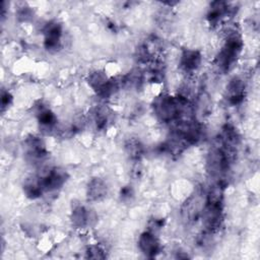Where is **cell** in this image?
Here are the masks:
<instances>
[{
    "label": "cell",
    "instance_id": "obj_10",
    "mask_svg": "<svg viewBox=\"0 0 260 260\" xmlns=\"http://www.w3.org/2000/svg\"><path fill=\"white\" fill-rule=\"evenodd\" d=\"M235 13V9L232 8L229 3L223 1H214L210 3L208 12H207V20L210 24L216 25L218 24L222 18L228 15H233Z\"/></svg>",
    "mask_w": 260,
    "mask_h": 260
},
{
    "label": "cell",
    "instance_id": "obj_21",
    "mask_svg": "<svg viewBox=\"0 0 260 260\" xmlns=\"http://www.w3.org/2000/svg\"><path fill=\"white\" fill-rule=\"evenodd\" d=\"M12 100L13 98L11 93L8 90L3 88L1 91V112L2 113H4L9 108V106L12 103Z\"/></svg>",
    "mask_w": 260,
    "mask_h": 260
},
{
    "label": "cell",
    "instance_id": "obj_6",
    "mask_svg": "<svg viewBox=\"0 0 260 260\" xmlns=\"http://www.w3.org/2000/svg\"><path fill=\"white\" fill-rule=\"evenodd\" d=\"M44 192H53L60 189L66 182L67 175L65 171L59 168H52L40 175Z\"/></svg>",
    "mask_w": 260,
    "mask_h": 260
},
{
    "label": "cell",
    "instance_id": "obj_23",
    "mask_svg": "<svg viewBox=\"0 0 260 260\" xmlns=\"http://www.w3.org/2000/svg\"><path fill=\"white\" fill-rule=\"evenodd\" d=\"M164 225H165V219L164 218H152L148 222V230L147 231L155 234L156 232L160 231Z\"/></svg>",
    "mask_w": 260,
    "mask_h": 260
},
{
    "label": "cell",
    "instance_id": "obj_4",
    "mask_svg": "<svg viewBox=\"0 0 260 260\" xmlns=\"http://www.w3.org/2000/svg\"><path fill=\"white\" fill-rule=\"evenodd\" d=\"M44 35V47L49 52H57L62 46L63 27L56 21L51 20L47 22L43 28Z\"/></svg>",
    "mask_w": 260,
    "mask_h": 260
},
{
    "label": "cell",
    "instance_id": "obj_24",
    "mask_svg": "<svg viewBox=\"0 0 260 260\" xmlns=\"http://www.w3.org/2000/svg\"><path fill=\"white\" fill-rule=\"evenodd\" d=\"M31 16H32V11L27 6H22L17 10V18L20 21H27L31 18Z\"/></svg>",
    "mask_w": 260,
    "mask_h": 260
},
{
    "label": "cell",
    "instance_id": "obj_13",
    "mask_svg": "<svg viewBox=\"0 0 260 260\" xmlns=\"http://www.w3.org/2000/svg\"><path fill=\"white\" fill-rule=\"evenodd\" d=\"M108 194V185L101 178H92L86 187V197L89 201H101Z\"/></svg>",
    "mask_w": 260,
    "mask_h": 260
},
{
    "label": "cell",
    "instance_id": "obj_3",
    "mask_svg": "<svg viewBox=\"0 0 260 260\" xmlns=\"http://www.w3.org/2000/svg\"><path fill=\"white\" fill-rule=\"evenodd\" d=\"M222 202H206L202 209V221L205 232L210 235L217 232L222 222Z\"/></svg>",
    "mask_w": 260,
    "mask_h": 260
},
{
    "label": "cell",
    "instance_id": "obj_12",
    "mask_svg": "<svg viewBox=\"0 0 260 260\" xmlns=\"http://www.w3.org/2000/svg\"><path fill=\"white\" fill-rule=\"evenodd\" d=\"M201 53L195 49H184L180 56V67L187 73L194 72L201 64Z\"/></svg>",
    "mask_w": 260,
    "mask_h": 260
},
{
    "label": "cell",
    "instance_id": "obj_22",
    "mask_svg": "<svg viewBox=\"0 0 260 260\" xmlns=\"http://www.w3.org/2000/svg\"><path fill=\"white\" fill-rule=\"evenodd\" d=\"M199 101L197 104V110L201 112L202 115H206L210 109V102L208 99V95L206 94H202L201 96H199Z\"/></svg>",
    "mask_w": 260,
    "mask_h": 260
},
{
    "label": "cell",
    "instance_id": "obj_19",
    "mask_svg": "<svg viewBox=\"0 0 260 260\" xmlns=\"http://www.w3.org/2000/svg\"><path fill=\"white\" fill-rule=\"evenodd\" d=\"M85 257L89 259H104L106 258V251L100 245H90L86 248Z\"/></svg>",
    "mask_w": 260,
    "mask_h": 260
},
{
    "label": "cell",
    "instance_id": "obj_2",
    "mask_svg": "<svg viewBox=\"0 0 260 260\" xmlns=\"http://www.w3.org/2000/svg\"><path fill=\"white\" fill-rule=\"evenodd\" d=\"M243 49V40L237 30L226 32L224 43L217 53L214 63L221 72H229L235 66Z\"/></svg>",
    "mask_w": 260,
    "mask_h": 260
},
{
    "label": "cell",
    "instance_id": "obj_5",
    "mask_svg": "<svg viewBox=\"0 0 260 260\" xmlns=\"http://www.w3.org/2000/svg\"><path fill=\"white\" fill-rule=\"evenodd\" d=\"M23 150L26 158L38 162L48 155V149L42 138L37 135H28L23 141Z\"/></svg>",
    "mask_w": 260,
    "mask_h": 260
},
{
    "label": "cell",
    "instance_id": "obj_16",
    "mask_svg": "<svg viewBox=\"0 0 260 260\" xmlns=\"http://www.w3.org/2000/svg\"><path fill=\"white\" fill-rule=\"evenodd\" d=\"M92 122L96 130H105L111 121V112L106 107H96L92 111Z\"/></svg>",
    "mask_w": 260,
    "mask_h": 260
},
{
    "label": "cell",
    "instance_id": "obj_11",
    "mask_svg": "<svg viewBox=\"0 0 260 260\" xmlns=\"http://www.w3.org/2000/svg\"><path fill=\"white\" fill-rule=\"evenodd\" d=\"M203 209V202L200 195L192 194L182 206V215L187 221H194L201 214Z\"/></svg>",
    "mask_w": 260,
    "mask_h": 260
},
{
    "label": "cell",
    "instance_id": "obj_1",
    "mask_svg": "<svg viewBox=\"0 0 260 260\" xmlns=\"http://www.w3.org/2000/svg\"><path fill=\"white\" fill-rule=\"evenodd\" d=\"M152 107L155 116L161 122L170 123L179 121L184 117L189 107V102L188 98L181 94L177 96L161 94L154 100Z\"/></svg>",
    "mask_w": 260,
    "mask_h": 260
},
{
    "label": "cell",
    "instance_id": "obj_14",
    "mask_svg": "<svg viewBox=\"0 0 260 260\" xmlns=\"http://www.w3.org/2000/svg\"><path fill=\"white\" fill-rule=\"evenodd\" d=\"M71 223L76 229H84L91 224L92 216L89 209L83 205H76L73 207L70 214Z\"/></svg>",
    "mask_w": 260,
    "mask_h": 260
},
{
    "label": "cell",
    "instance_id": "obj_17",
    "mask_svg": "<svg viewBox=\"0 0 260 260\" xmlns=\"http://www.w3.org/2000/svg\"><path fill=\"white\" fill-rule=\"evenodd\" d=\"M125 151L132 160L138 161L144 154V146L140 140L129 138L125 143Z\"/></svg>",
    "mask_w": 260,
    "mask_h": 260
},
{
    "label": "cell",
    "instance_id": "obj_7",
    "mask_svg": "<svg viewBox=\"0 0 260 260\" xmlns=\"http://www.w3.org/2000/svg\"><path fill=\"white\" fill-rule=\"evenodd\" d=\"M35 115L37 117L40 128L43 131H46L47 133H49L56 129L57 122H58L57 116L48 106L40 102L35 107Z\"/></svg>",
    "mask_w": 260,
    "mask_h": 260
},
{
    "label": "cell",
    "instance_id": "obj_18",
    "mask_svg": "<svg viewBox=\"0 0 260 260\" xmlns=\"http://www.w3.org/2000/svg\"><path fill=\"white\" fill-rule=\"evenodd\" d=\"M143 81V73L139 69H133L121 78L122 84L129 87H139Z\"/></svg>",
    "mask_w": 260,
    "mask_h": 260
},
{
    "label": "cell",
    "instance_id": "obj_8",
    "mask_svg": "<svg viewBox=\"0 0 260 260\" xmlns=\"http://www.w3.org/2000/svg\"><path fill=\"white\" fill-rule=\"evenodd\" d=\"M246 95V84L244 80L234 77L230 80L225 88V100L232 106L241 104Z\"/></svg>",
    "mask_w": 260,
    "mask_h": 260
},
{
    "label": "cell",
    "instance_id": "obj_9",
    "mask_svg": "<svg viewBox=\"0 0 260 260\" xmlns=\"http://www.w3.org/2000/svg\"><path fill=\"white\" fill-rule=\"evenodd\" d=\"M138 248L146 257L153 258L160 252V243L155 234L145 231L139 236Z\"/></svg>",
    "mask_w": 260,
    "mask_h": 260
},
{
    "label": "cell",
    "instance_id": "obj_15",
    "mask_svg": "<svg viewBox=\"0 0 260 260\" xmlns=\"http://www.w3.org/2000/svg\"><path fill=\"white\" fill-rule=\"evenodd\" d=\"M24 195L29 199H37L44 193L40 176L27 178L22 186Z\"/></svg>",
    "mask_w": 260,
    "mask_h": 260
},
{
    "label": "cell",
    "instance_id": "obj_20",
    "mask_svg": "<svg viewBox=\"0 0 260 260\" xmlns=\"http://www.w3.org/2000/svg\"><path fill=\"white\" fill-rule=\"evenodd\" d=\"M119 196H120V200L124 203H129L131 202V200L133 199V196H134V191L132 189L131 186H124L121 188L120 190V193H119Z\"/></svg>",
    "mask_w": 260,
    "mask_h": 260
}]
</instances>
